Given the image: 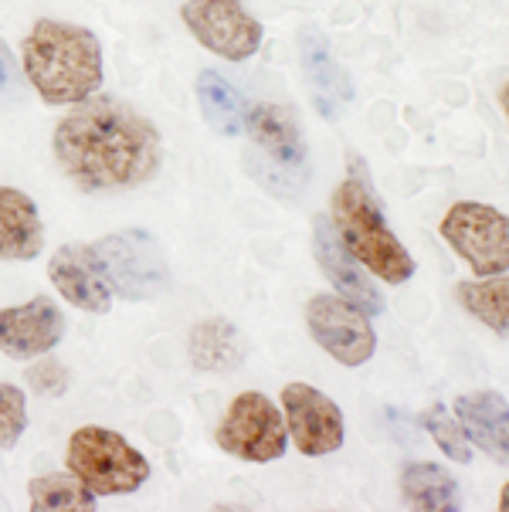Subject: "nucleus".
Instances as JSON below:
<instances>
[{
  "mask_svg": "<svg viewBox=\"0 0 509 512\" xmlns=\"http://www.w3.org/2000/svg\"><path fill=\"white\" fill-rule=\"evenodd\" d=\"M180 17L197 38V45H204L224 62H248L262 48V21L248 14L241 0H184Z\"/></svg>",
  "mask_w": 509,
  "mask_h": 512,
  "instance_id": "nucleus-8",
  "label": "nucleus"
},
{
  "mask_svg": "<svg viewBox=\"0 0 509 512\" xmlns=\"http://www.w3.org/2000/svg\"><path fill=\"white\" fill-rule=\"evenodd\" d=\"M28 428V401L24 390L0 380V451L14 448Z\"/></svg>",
  "mask_w": 509,
  "mask_h": 512,
  "instance_id": "nucleus-24",
  "label": "nucleus"
},
{
  "mask_svg": "<svg viewBox=\"0 0 509 512\" xmlns=\"http://www.w3.org/2000/svg\"><path fill=\"white\" fill-rule=\"evenodd\" d=\"M282 418H286L289 438L296 441L299 455L323 458L343 448V411L336 407L333 397L313 384H286L282 387Z\"/></svg>",
  "mask_w": 509,
  "mask_h": 512,
  "instance_id": "nucleus-10",
  "label": "nucleus"
},
{
  "mask_svg": "<svg viewBox=\"0 0 509 512\" xmlns=\"http://www.w3.org/2000/svg\"><path fill=\"white\" fill-rule=\"evenodd\" d=\"M455 299L472 319L489 326L499 336H509V275H486L455 285Z\"/></svg>",
  "mask_w": 509,
  "mask_h": 512,
  "instance_id": "nucleus-21",
  "label": "nucleus"
},
{
  "mask_svg": "<svg viewBox=\"0 0 509 512\" xmlns=\"http://www.w3.org/2000/svg\"><path fill=\"white\" fill-rule=\"evenodd\" d=\"M45 248L38 204L24 190L0 187V262H31Z\"/></svg>",
  "mask_w": 509,
  "mask_h": 512,
  "instance_id": "nucleus-17",
  "label": "nucleus"
},
{
  "mask_svg": "<svg viewBox=\"0 0 509 512\" xmlns=\"http://www.w3.org/2000/svg\"><path fill=\"white\" fill-rule=\"evenodd\" d=\"M24 68L17 65L14 51L7 48V41L0 38V112L17 109L24 102Z\"/></svg>",
  "mask_w": 509,
  "mask_h": 512,
  "instance_id": "nucleus-25",
  "label": "nucleus"
},
{
  "mask_svg": "<svg viewBox=\"0 0 509 512\" xmlns=\"http://www.w3.org/2000/svg\"><path fill=\"white\" fill-rule=\"evenodd\" d=\"M24 78L48 106H75L102 85V45L82 24L41 17L21 48Z\"/></svg>",
  "mask_w": 509,
  "mask_h": 512,
  "instance_id": "nucleus-2",
  "label": "nucleus"
},
{
  "mask_svg": "<svg viewBox=\"0 0 509 512\" xmlns=\"http://www.w3.org/2000/svg\"><path fill=\"white\" fill-rule=\"evenodd\" d=\"M330 221L347 251L387 285H401L414 275L411 251L401 245V238L384 221L381 201L370 184V173L357 153L347 156V180L333 190Z\"/></svg>",
  "mask_w": 509,
  "mask_h": 512,
  "instance_id": "nucleus-3",
  "label": "nucleus"
},
{
  "mask_svg": "<svg viewBox=\"0 0 509 512\" xmlns=\"http://www.w3.org/2000/svg\"><path fill=\"white\" fill-rule=\"evenodd\" d=\"M68 472L82 479L92 496H129L150 479V462L119 431L85 424L68 438Z\"/></svg>",
  "mask_w": 509,
  "mask_h": 512,
  "instance_id": "nucleus-4",
  "label": "nucleus"
},
{
  "mask_svg": "<svg viewBox=\"0 0 509 512\" xmlns=\"http://www.w3.org/2000/svg\"><path fill=\"white\" fill-rule=\"evenodd\" d=\"M401 496L411 509L425 512H459L462 492L448 468L435 462H414L401 472Z\"/></svg>",
  "mask_w": 509,
  "mask_h": 512,
  "instance_id": "nucleus-19",
  "label": "nucleus"
},
{
  "mask_svg": "<svg viewBox=\"0 0 509 512\" xmlns=\"http://www.w3.org/2000/svg\"><path fill=\"white\" fill-rule=\"evenodd\" d=\"M92 248H96L102 262V272H106L112 295L129 302H143L167 292L170 285L167 258H163L160 245L146 231L106 234Z\"/></svg>",
  "mask_w": 509,
  "mask_h": 512,
  "instance_id": "nucleus-7",
  "label": "nucleus"
},
{
  "mask_svg": "<svg viewBox=\"0 0 509 512\" xmlns=\"http://www.w3.org/2000/svg\"><path fill=\"white\" fill-rule=\"evenodd\" d=\"M306 326L319 350H326L343 367H364L377 353L370 316L343 295H313L306 306Z\"/></svg>",
  "mask_w": 509,
  "mask_h": 512,
  "instance_id": "nucleus-9",
  "label": "nucleus"
},
{
  "mask_svg": "<svg viewBox=\"0 0 509 512\" xmlns=\"http://www.w3.org/2000/svg\"><path fill=\"white\" fill-rule=\"evenodd\" d=\"M299 65L306 75V89L323 119H340L353 102V82L347 68L336 62L330 41L319 28L299 31Z\"/></svg>",
  "mask_w": 509,
  "mask_h": 512,
  "instance_id": "nucleus-14",
  "label": "nucleus"
},
{
  "mask_svg": "<svg viewBox=\"0 0 509 512\" xmlns=\"http://www.w3.org/2000/svg\"><path fill=\"white\" fill-rule=\"evenodd\" d=\"M194 92H197V102H201L204 123L211 126L214 133H218V136L245 133L248 106H245V99H241V92L221 72L204 68V72L197 75V82H194Z\"/></svg>",
  "mask_w": 509,
  "mask_h": 512,
  "instance_id": "nucleus-20",
  "label": "nucleus"
},
{
  "mask_svg": "<svg viewBox=\"0 0 509 512\" xmlns=\"http://www.w3.org/2000/svg\"><path fill=\"white\" fill-rule=\"evenodd\" d=\"M65 336V316L45 295L24 306L0 309V353L11 360H34L55 350Z\"/></svg>",
  "mask_w": 509,
  "mask_h": 512,
  "instance_id": "nucleus-13",
  "label": "nucleus"
},
{
  "mask_svg": "<svg viewBox=\"0 0 509 512\" xmlns=\"http://www.w3.org/2000/svg\"><path fill=\"white\" fill-rule=\"evenodd\" d=\"M34 512H96V496L75 472H45L28 485Z\"/></svg>",
  "mask_w": 509,
  "mask_h": 512,
  "instance_id": "nucleus-22",
  "label": "nucleus"
},
{
  "mask_svg": "<svg viewBox=\"0 0 509 512\" xmlns=\"http://www.w3.org/2000/svg\"><path fill=\"white\" fill-rule=\"evenodd\" d=\"M245 129L255 140V146L269 156L272 163H279L282 170L296 173L306 163V136L303 123H299L296 109L279 106V102H258L248 106Z\"/></svg>",
  "mask_w": 509,
  "mask_h": 512,
  "instance_id": "nucleus-15",
  "label": "nucleus"
},
{
  "mask_svg": "<svg viewBox=\"0 0 509 512\" xmlns=\"http://www.w3.org/2000/svg\"><path fill=\"white\" fill-rule=\"evenodd\" d=\"M438 234L479 279L509 272V218L482 201H459L445 211Z\"/></svg>",
  "mask_w": 509,
  "mask_h": 512,
  "instance_id": "nucleus-6",
  "label": "nucleus"
},
{
  "mask_svg": "<svg viewBox=\"0 0 509 512\" xmlns=\"http://www.w3.org/2000/svg\"><path fill=\"white\" fill-rule=\"evenodd\" d=\"M187 357L201 373H231L245 360V340L224 316H207L191 329Z\"/></svg>",
  "mask_w": 509,
  "mask_h": 512,
  "instance_id": "nucleus-18",
  "label": "nucleus"
},
{
  "mask_svg": "<svg viewBox=\"0 0 509 512\" xmlns=\"http://www.w3.org/2000/svg\"><path fill=\"white\" fill-rule=\"evenodd\" d=\"M421 428L435 438V445L442 448L452 462H462V465L472 462V441H469V435H465L462 421L455 418L445 404H431L428 411L421 414Z\"/></svg>",
  "mask_w": 509,
  "mask_h": 512,
  "instance_id": "nucleus-23",
  "label": "nucleus"
},
{
  "mask_svg": "<svg viewBox=\"0 0 509 512\" xmlns=\"http://www.w3.org/2000/svg\"><path fill=\"white\" fill-rule=\"evenodd\" d=\"M499 106H503V112H506V119H509V82L499 89Z\"/></svg>",
  "mask_w": 509,
  "mask_h": 512,
  "instance_id": "nucleus-28",
  "label": "nucleus"
},
{
  "mask_svg": "<svg viewBox=\"0 0 509 512\" xmlns=\"http://www.w3.org/2000/svg\"><path fill=\"white\" fill-rule=\"evenodd\" d=\"M499 512H509V482L499 489V506H496Z\"/></svg>",
  "mask_w": 509,
  "mask_h": 512,
  "instance_id": "nucleus-27",
  "label": "nucleus"
},
{
  "mask_svg": "<svg viewBox=\"0 0 509 512\" xmlns=\"http://www.w3.org/2000/svg\"><path fill=\"white\" fill-rule=\"evenodd\" d=\"M28 384L41 397H62L68 390V370L55 360H41L28 370Z\"/></svg>",
  "mask_w": 509,
  "mask_h": 512,
  "instance_id": "nucleus-26",
  "label": "nucleus"
},
{
  "mask_svg": "<svg viewBox=\"0 0 509 512\" xmlns=\"http://www.w3.org/2000/svg\"><path fill=\"white\" fill-rule=\"evenodd\" d=\"M455 418L479 451L496 465H509V404L496 390H469L455 397Z\"/></svg>",
  "mask_w": 509,
  "mask_h": 512,
  "instance_id": "nucleus-16",
  "label": "nucleus"
},
{
  "mask_svg": "<svg viewBox=\"0 0 509 512\" xmlns=\"http://www.w3.org/2000/svg\"><path fill=\"white\" fill-rule=\"evenodd\" d=\"M48 279L58 289V295L68 302V306L92 312V316H102L112 306V289L109 279L102 272V262L92 245H65L51 255L48 262Z\"/></svg>",
  "mask_w": 509,
  "mask_h": 512,
  "instance_id": "nucleus-12",
  "label": "nucleus"
},
{
  "mask_svg": "<svg viewBox=\"0 0 509 512\" xmlns=\"http://www.w3.org/2000/svg\"><path fill=\"white\" fill-rule=\"evenodd\" d=\"M51 150L65 177L85 194L140 187L163 160L157 126L116 95H89L75 102L51 133Z\"/></svg>",
  "mask_w": 509,
  "mask_h": 512,
  "instance_id": "nucleus-1",
  "label": "nucleus"
},
{
  "mask_svg": "<svg viewBox=\"0 0 509 512\" xmlns=\"http://www.w3.org/2000/svg\"><path fill=\"white\" fill-rule=\"evenodd\" d=\"M313 255H316L319 272L333 282V289L340 292L343 299L357 302L367 316H381L387 309L381 289L370 282L367 268L347 251V245L340 241V234H336L333 221L326 218V214H316L313 218Z\"/></svg>",
  "mask_w": 509,
  "mask_h": 512,
  "instance_id": "nucleus-11",
  "label": "nucleus"
},
{
  "mask_svg": "<svg viewBox=\"0 0 509 512\" xmlns=\"http://www.w3.org/2000/svg\"><path fill=\"white\" fill-rule=\"evenodd\" d=\"M221 451L241 462H279L289 445V428L282 411L275 407L262 390H241L235 401L228 404L224 418L214 431Z\"/></svg>",
  "mask_w": 509,
  "mask_h": 512,
  "instance_id": "nucleus-5",
  "label": "nucleus"
}]
</instances>
